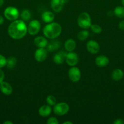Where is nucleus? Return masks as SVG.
<instances>
[{
	"instance_id": "1",
	"label": "nucleus",
	"mask_w": 124,
	"mask_h": 124,
	"mask_svg": "<svg viewBox=\"0 0 124 124\" xmlns=\"http://www.w3.org/2000/svg\"><path fill=\"white\" fill-rule=\"evenodd\" d=\"M8 34L13 39H21L27 33V27L23 20L13 21L8 27Z\"/></svg>"
},
{
	"instance_id": "2",
	"label": "nucleus",
	"mask_w": 124,
	"mask_h": 124,
	"mask_svg": "<svg viewBox=\"0 0 124 124\" xmlns=\"http://www.w3.org/2000/svg\"><path fill=\"white\" fill-rule=\"evenodd\" d=\"M62 27L57 23H48L43 28V32L45 37L51 39H56L62 33Z\"/></svg>"
},
{
	"instance_id": "3",
	"label": "nucleus",
	"mask_w": 124,
	"mask_h": 124,
	"mask_svg": "<svg viewBox=\"0 0 124 124\" xmlns=\"http://www.w3.org/2000/svg\"><path fill=\"white\" fill-rule=\"evenodd\" d=\"M91 16L87 12H82L79 15L77 19V24L80 28L83 29H88L91 25Z\"/></svg>"
},
{
	"instance_id": "4",
	"label": "nucleus",
	"mask_w": 124,
	"mask_h": 124,
	"mask_svg": "<svg viewBox=\"0 0 124 124\" xmlns=\"http://www.w3.org/2000/svg\"><path fill=\"white\" fill-rule=\"evenodd\" d=\"M4 16L7 20L13 21L18 19L19 17V11L16 7L13 6L7 7L4 12Z\"/></svg>"
},
{
	"instance_id": "5",
	"label": "nucleus",
	"mask_w": 124,
	"mask_h": 124,
	"mask_svg": "<svg viewBox=\"0 0 124 124\" xmlns=\"http://www.w3.org/2000/svg\"><path fill=\"white\" fill-rule=\"evenodd\" d=\"M69 110V107L66 102L57 103L53 106V113L57 116H64L68 113Z\"/></svg>"
},
{
	"instance_id": "6",
	"label": "nucleus",
	"mask_w": 124,
	"mask_h": 124,
	"mask_svg": "<svg viewBox=\"0 0 124 124\" xmlns=\"http://www.w3.org/2000/svg\"><path fill=\"white\" fill-rule=\"evenodd\" d=\"M68 76L72 82H77L81 79V71L79 68L72 66L68 71Z\"/></svg>"
},
{
	"instance_id": "7",
	"label": "nucleus",
	"mask_w": 124,
	"mask_h": 124,
	"mask_svg": "<svg viewBox=\"0 0 124 124\" xmlns=\"http://www.w3.org/2000/svg\"><path fill=\"white\" fill-rule=\"evenodd\" d=\"M41 29V24L38 20H32L29 23L27 26V32L30 35H35L38 33Z\"/></svg>"
},
{
	"instance_id": "8",
	"label": "nucleus",
	"mask_w": 124,
	"mask_h": 124,
	"mask_svg": "<svg viewBox=\"0 0 124 124\" xmlns=\"http://www.w3.org/2000/svg\"><path fill=\"white\" fill-rule=\"evenodd\" d=\"M47 56V50L45 48H38L35 53V59L38 62L44 61Z\"/></svg>"
},
{
	"instance_id": "9",
	"label": "nucleus",
	"mask_w": 124,
	"mask_h": 124,
	"mask_svg": "<svg viewBox=\"0 0 124 124\" xmlns=\"http://www.w3.org/2000/svg\"><path fill=\"white\" fill-rule=\"evenodd\" d=\"M68 0H51V7L55 12L59 13L63 10L64 5Z\"/></svg>"
},
{
	"instance_id": "10",
	"label": "nucleus",
	"mask_w": 124,
	"mask_h": 124,
	"mask_svg": "<svg viewBox=\"0 0 124 124\" xmlns=\"http://www.w3.org/2000/svg\"><path fill=\"white\" fill-rule=\"evenodd\" d=\"M79 56L77 53L73 52H70L67 53L65 61L69 66H75L79 62Z\"/></svg>"
},
{
	"instance_id": "11",
	"label": "nucleus",
	"mask_w": 124,
	"mask_h": 124,
	"mask_svg": "<svg viewBox=\"0 0 124 124\" xmlns=\"http://www.w3.org/2000/svg\"><path fill=\"white\" fill-rule=\"evenodd\" d=\"M86 49L91 54H97L100 50V46L97 41L90 40L86 44Z\"/></svg>"
},
{
	"instance_id": "12",
	"label": "nucleus",
	"mask_w": 124,
	"mask_h": 124,
	"mask_svg": "<svg viewBox=\"0 0 124 124\" xmlns=\"http://www.w3.org/2000/svg\"><path fill=\"white\" fill-rule=\"evenodd\" d=\"M0 91L4 95L9 96L13 92V88L9 83L3 81L0 83Z\"/></svg>"
},
{
	"instance_id": "13",
	"label": "nucleus",
	"mask_w": 124,
	"mask_h": 124,
	"mask_svg": "<svg viewBox=\"0 0 124 124\" xmlns=\"http://www.w3.org/2000/svg\"><path fill=\"white\" fill-rule=\"evenodd\" d=\"M67 53L64 50H62L56 53L53 58V62L57 64H62L66 60Z\"/></svg>"
},
{
	"instance_id": "14",
	"label": "nucleus",
	"mask_w": 124,
	"mask_h": 124,
	"mask_svg": "<svg viewBox=\"0 0 124 124\" xmlns=\"http://www.w3.org/2000/svg\"><path fill=\"white\" fill-rule=\"evenodd\" d=\"M61 43L60 41L55 39H52V41H49L47 43V46H46V50L50 52H54V51L59 49Z\"/></svg>"
},
{
	"instance_id": "15",
	"label": "nucleus",
	"mask_w": 124,
	"mask_h": 124,
	"mask_svg": "<svg viewBox=\"0 0 124 124\" xmlns=\"http://www.w3.org/2000/svg\"><path fill=\"white\" fill-rule=\"evenodd\" d=\"M95 62L99 67H105L109 64V60L106 56L100 55L96 58Z\"/></svg>"
},
{
	"instance_id": "16",
	"label": "nucleus",
	"mask_w": 124,
	"mask_h": 124,
	"mask_svg": "<svg viewBox=\"0 0 124 124\" xmlns=\"http://www.w3.org/2000/svg\"><path fill=\"white\" fill-rule=\"evenodd\" d=\"M34 43L38 48H45L47 46L48 41L46 38L43 36H37L34 39Z\"/></svg>"
},
{
	"instance_id": "17",
	"label": "nucleus",
	"mask_w": 124,
	"mask_h": 124,
	"mask_svg": "<svg viewBox=\"0 0 124 124\" xmlns=\"http://www.w3.org/2000/svg\"><path fill=\"white\" fill-rule=\"evenodd\" d=\"M124 76V72L122 69H115L113 70L111 73V78L114 81H120Z\"/></svg>"
},
{
	"instance_id": "18",
	"label": "nucleus",
	"mask_w": 124,
	"mask_h": 124,
	"mask_svg": "<svg viewBox=\"0 0 124 124\" xmlns=\"http://www.w3.org/2000/svg\"><path fill=\"white\" fill-rule=\"evenodd\" d=\"M52 112V108L49 105H44L40 107L38 110V113L41 117H46L49 116Z\"/></svg>"
},
{
	"instance_id": "19",
	"label": "nucleus",
	"mask_w": 124,
	"mask_h": 124,
	"mask_svg": "<svg viewBox=\"0 0 124 124\" xmlns=\"http://www.w3.org/2000/svg\"><path fill=\"white\" fill-rule=\"evenodd\" d=\"M54 18V14L50 11L44 12L41 15V19H42L43 21L45 23H47V24L53 22Z\"/></svg>"
},
{
	"instance_id": "20",
	"label": "nucleus",
	"mask_w": 124,
	"mask_h": 124,
	"mask_svg": "<svg viewBox=\"0 0 124 124\" xmlns=\"http://www.w3.org/2000/svg\"><path fill=\"white\" fill-rule=\"evenodd\" d=\"M64 48L67 52H73L76 48V42L73 39H69L66 40L64 43Z\"/></svg>"
},
{
	"instance_id": "21",
	"label": "nucleus",
	"mask_w": 124,
	"mask_h": 124,
	"mask_svg": "<svg viewBox=\"0 0 124 124\" xmlns=\"http://www.w3.org/2000/svg\"><path fill=\"white\" fill-rule=\"evenodd\" d=\"M114 15L120 19H124V6H117L113 11Z\"/></svg>"
},
{
	"instance_id": "22",
	"label": "nucleus",
	"mask_w": 124,
	"mask_h": 124,
	"mask_svg": "<svg viewBox=\"0 0 124 124\" xmlns=\"http://www.w3.org/2000/svg\"><path fill=\"white\" fill-rule=\"evenodd\" d=\"M17 64V59L14 56H10L7 59L6 66L8 69H12L16 66Z\"/></svg>"
},
{
	"instance_id": "23",
	"label": "nucleus",
	"mask_w": 124,
	"mask_h": 124,
	"mask_svg": "<svg viewBox=\"0 0 124 124\" xmlns=\"http://www.w3.org/2000/svg\"><path fill=\"white\" fill-rule=\"evenodd\" d=\"M89 33L88 30L84 29L83 30L80 31L77 34V38L80 41H84L88 38Z\"/></svg>"
},
{
	"instance_id": "24",
	"label": "nucleus",
	"mask_w": 124,
	"mask_h": 124,
	"mask_svg": "<svg viewBox=\"0 0 124 124\" xmlns=\"http://www.w3.org/2000/svg\"><path fill=\"white\" fill-rule=\"evenodd\" d=\"M22 20L24 21H28L31 18V12L27 9H24L22 11L21 14Z\"/></svg>"
},
{
	"instance_id": "25",
	"label": "nucleus",
	"mask_w": 124,
	"mask_h": 124,
	"mask_svg": "<svg viewBox=\"0 0 124 124\" xmlns=\"http://www.w3.org/2000/svg\"><path fill=\"white\" fill-rule=\"evenodd\" d=\"M46 102L50 106H54L57 104V99L53 95H49L46 98Z\"/></svg>"
},
{
	"instance_id": "26",
	"label": "nucleus",
	"mask_w": 124,
	"mask_h": 124,
	"mask_svg": "<svg viewBox=\"0 0 124 124\" xmlns=\"http://www.w3.org/2000/svg\"><path fill=\"white\" fill-rule=\"evenodd\" d=\"M91 29L92 31V32L96 34L100 33L102 31V29L101 26L98 25V24H92L91 26Z\"/></svg>"
},
{
	"instance_id": "27",
	"label": "nucleus",
	"mask_w": 124,
	"mask_h": 124,
	"mask_svg": "<svg viewBox=\"0 0 124 124\" xmlns=\"http://www.w3.org/2000/svg\"><path fill=\"white\" fill-rule=\"evenodd\" d=\"M6 64H7V59L3 55L0 54V69H2L6 66Z\"/></svg>"
},
{
	"instance_id": "28",
	"label": "nucleus",
	"mask_w": 124,
	"mask_h": 124,
	"mask_svg": "<svg viewBox=\"0 0 124 124\" xmlns=\"http://www.w3.org/2000/svg\"><path fill=\"white\" fill-rule=\"evenodd\" d=\"M46 123L47 124H58L59 122H58L57 118L54 117H51L49 119H48Z\"/></svg>"
},
{
	"instance_id": "29",
	"label": "nucleus",
	"mask_w": 124,
	"mask_h": 124,
	"mask_svg": "<svg viewBox=\"0 0 124 124\" xmlns=\"http://www.w3.org/2000/svg\"><path fill=\"white\" fill-rule=\"evenodd\" d=\"M113 124H124V119L121 118H119L115 119V121L113 122Z\"/></svg>"
},
{
	"instance_id": "30",
	"label": "nucleus",
	"mask_w": 124,
	"mask_h": 124,
	"mask_svg": "<svg viewBox=\"0 0 124 124\" xmlns=\"http://www.w3.org/2000/svg\"><path fill=\"white\" fill-rule=\"evenodd\" d=\"M4 78H5L4 73V71H2L1 69H0V83L4 81Z\"/></svg>"
},
{
	"instance_id": "31",
	"label": "nucleus",
	"mask_w": 124,
	"mask_h": 124,
	"mask_svg": "<svg viewBox=\"0 0 124 124\" xmlns=\"http://www.w3.org/2000/svg\"><path fill=\"white\" fill-rule=\"evenodd\" d=\"M118 27H119V28L120 30L124 31V20L121 21L119 23Z\"/></svg>"
},
{
	"instance_id": "32",
	"label": "nucleus",
	"mask_w": 124,
	"mask_h": 124,
	"mask_svg": "<svg viewBox=\"0 0 124 124\" xmlns=\"http://www.w3.org/2000/svg\"><path fill=\"white\" fill-rule=\"evenodd\" d=\"M4 23V19L3 17L1 15H0V25H2Z\"/></svg>"
},
{
	"instance_id": "33",
	"label": "nucleus",
	"mask_w": 124,
	"mask_h": 124,
	"mask_svg": "<svg viewBox=\"0 0 124 124\" xmlns=\"http://www.w3.org/2000/svg\"><path fill=\"white\" fill-rule=\"evenodd\" d=\"M107 15H108V16H113V15H114V13H113V12H112V11H108V13H107Z\"/></svg>"
},
{
	"instance_id": "34",
	"label": "nucleus",
	"mask_w": 124,
	"mask_h": 124,
	"mask_svg": "<svg viewBox=\"0 0 124 124\" xmlns=\"http://www.w3.org/2000/svg\"><path fill=\"white\" fill-rule=\"evenodd\" d=\"M4 124H13V122H11V121H5V122H3Z\"/></svg>"
},
{
	"instance_id": "35",
	"label": "nucleus",
	"mask_w": 124,
	"mask_h": 124,
	"mask_svg": "<svg viewBox=\"0 0 124 124\" xmlns=\"http://www.w3.org/2000/svg\"><path fill=\"white\" fill-rule=\"evenodd\" d=\"M4 3V0H0V7L3 6Z\"/></svg>"
},
{
	"instance_id": "36",
	"label": "nucleus",
	"mask_w": 124,
	"mask_h": 124,
	"mask_svg": "<svg viewBox=\"0 0 124 124\" xmlns=\"http://www.w3.org/2000/svg\"><path fill=\"white\" fill-rule=\"evenodd\" d=\"M63 124H72L73 123L72 122H69V121H66L63 123Z\"/></svg>"
},
{
	"instance_id": "37",
	"label": "nucleus",
	"mask_w": 124,
	"mask_h": 124,
	"mask_svg": "<svg viewBox=\"0 0 124 124\" xmlns=\"http://www.w3.org/2000/svg\"><path fill=\"white\" fill-rule=\"evenodd\" d=\"M121 4L124 7V0H121Z\"/></svg>"
}]
</instances>
